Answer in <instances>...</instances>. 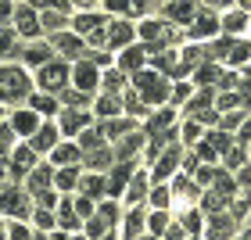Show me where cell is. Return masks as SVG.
I'll use <instances>...</instances> for the list:
<instances>
[{
    "label": "cell",
    "mask_w": 251,
    "mask_h": 240,
    "mask_svg": "<svg viewBox=\"0 0 251 240\" xmlns=\"http://www.w3.org/2000/svg\"><path fill=\"white\" fill-rule=\"evenodd\" d=\"M0 94H25V75H22V68H0Z\"/></svg>",
    "instance_id": "6da1fadb"
},
{
    "label": "cell",
    "mask_w": 251,
    "mask_h": 240,
    "mask_svg": "<svg viewBox=\"0 0 251 240\" xmlns=\"http://www.w3.org/2000/svg\"><path fill=\"white\" fill-rule=\"evenodd\" d=\"M136 86L144 90V100H165V83L151 72H136Z\"/></svg>",
    "instance_id": "7a4b0ae2"
},
{
    "label": "cell",
    "mask_w": 251,
    "mask_h": 240,
    "mask_svg": "<svg viewBox=\"0 0 251 240\" xmlns=\"http://www.w3.org/2000/svg\"><path fill=\"white\" fill-rule=\"evenodd\" d=\"M65 79H68V68H65V65H47V68H40V86H47V90L65 86Z\"/></svg>",
    "instance_id": "3957f363"
},
{
    "label": "cell",
    "mask_w": 251,
    "mask_h": 240,
    "mask_svg": "<svg viewBox=\"0 0 251 240\" xmlns=\"http://www.w3.org/2000/svg\"><path fill=\"white\" fill-rule=\"evenodd\" d=\"M104 40L111 43V47H126V43L133 40V29L126 25V22H115V25H111V29L104 32Z\"/></svg>",
    "instance_id": "277c9868"
},
{
    "label": "cell",
    "mask_w": 251,
    "mask_h": 240,
    "mask_svg": "<svg viewBox=\"0 0 251 240\" xmlns=\"http://www.w3.org/2000/svg\"><path fill=\"white\" fill-rule=\"evenodd\" d=\"M75 86H79V90H94V86H97V68L79 65V68H75Z\"/></svg>",
    "instance_id": "5b68a950"
},
{
    "label": "cell",
    "mask_w": 251,
    "mask_h": 240,
    "mask_svg": "<svg viewBox=\"0 0 251 240\" xmlns=\"http://www.w3.org/2000/svg\"><path fill=\"white\" fill-rule=\"evenodd\" d=\"M83 125H86V115H83V111H65V115H61V129H65L68 136L79 133Z\"/></svg>",
    "instance_id": "8992f818"
},
{
    "label": "cell",
    "mask_w": 251,
    "mask_h": 240,
    "mask_svg": "<svg viewBox=\"0 0 251 240\" xmlns=\"http://www.w3.org/2000/svg\"><path fill=\"white\" fill-rule=\"evenodd\" d=\"M18 29L25 32V36H36V32H40V22H36V15H32L29 7L18 11Z\"/></svg>",
    "instance_id": "52a82bcc"
},
{
    "label": "cell",
    "mask_w": 251,
    "mask_h": 240,
    "mask_svg": "<svg viewBox=\"0 0 251 240\" xmlns=\"http://www.w3.org/2000/svg\"><path fill=\"white\" fill-rule=\"evenodd\" d=\"M176 162H179V154H176V151H165V158H162V162L154 165V179L169 176V172H173V168H176Z\"/></svg>",
    "instance_id": "ba28073f"
},
{
    "label": "cell",
    "mask_w": 251,
    "mask_h": 240,
    "mask_svg": "<svg viewBox=\"0 0 251 240\" xmlns=\"http://www.w3.org/2000/svg\"><path fill=\"white\" fill-rule=\"evenodd\" d=\"M169 18L173 22H190L194 18V4H187V0L183 4H169Z\"/></svg>",
    "instance_id": "9c48e42d"
},
{
    "label": "cell",
    "mask_w": 251,
    "mask_h": 240,
    "mask_svg": "<svg viewBox=\"0 0 251 240\" xmlns=\"http://www.w3.org/2000/svg\"><path fill=\"white\" fill-rule=\"evenodd\" d=\"M226 237H230V219H212L208 240H226Z\"/></svg>",
    "instance_id": "30bf717a"
},
{
    "label": "cell",
    "mask_w": 251,
    "mask_h": 240,
    "mask_svg": "<svg viewBox=\"0 0 251 240\" xmlns=\"http://www.w3.org/2000/svg\"><path fill=\"white\" fill-rule=\"evenodd\" d=\"M111 11H129V15H140L144 11V0H108Z\"/></svg>",
    "instance_id": "8fae6325"
},
{
    "label": "cell",
    "mask_w": 251,
    "mask_h": 240,
    "mask_svg": "<svg viewBox=\"0 0 251 240\" xmlns=\"http://www.w3.org/2000/svg\"><path fill=\"white\" fill-rule=\"evenodd\" d=\"M0 208H4V212H15V215H25V204H22L18 193H4V197H0Z\"/></svg>",
    "instance_id": "7c38bea8"
},
{
    "label": "cell",
    "mask_w": 251,
    "mask_h": 240,
    "mask_svg": "<svg viewBox=\"0 0 251 240\" xmlns=\"http://www.w3.org/2000/svg\"><path fill=\"white\" fill-rule=\"evenodd\" d=\"M190 32H194V36H212V32H215V18L212 15H201L198 22H194Z\"/></svg>",
    "instance_id": "4fadbf2b"
},
{
    "label": "cell",
    "mask_w": 251,
    "mask_h": 240,
    "mask_svg": "<svg viewBox=\"0 0 251 240\" xmlns=\"http://www.w3.org/2000/svg\"><path fill=\"white\" fill-rule=\"evenodd\" d=\"M11 125H15V133H32L36 129V115H25V111H22V115H15Z\"/></svg>",
    "instance_id": "5bb4252c"
},
{
    "label": "cell",
    "mask_w": 251,
    "mask_h": 240,
    "mask_svg": "<svg viewBox=\"0 0 251 240\" xmlns=\"http://www.w3.org/2000/svg\"><path fill=\"white\" fill-rule=\"evenodd\" d=\"M140 32H144V40H151V43L154 40H165V25H158V22H147Z\"/></svg>",
    "instance_id": "9a60e30c"
},
{
    "label": "cell",
    "mask_w": 251,
    "mask_h": 240,
    "mask_svg": "<svg viewBox=\"0 0 251 240\" xmlns=\"http://www.w3.org/2000/svg\"><path fill=\"white\" fill-rule=\"evenodd\" d=\"M126 179H129V165H122L119 172L111 176V183H108V190H111V193H119V190L126 187Z\"/></svg>",
    "instance_id": "2e32d148"
},
{
    "label": "cell",
    "mask_w": 251,
    "mask_h": 240,
    "mask_svg": "<svg viewBox=\"0 0 251 240\" xmlns=\"http://www.w3.org/2000/svg\"><path fill=\"white\" fill-rule=\"evenodd\" d=\"M83 190L90 193V197H94V193L100 197V193H104V179H100V176H90V179H83Z\"/></svg>",
    "instance_id": "e0dca14e"
},
{
    "label": "cell",
    "mask_w": 251,
    "mask_h": 240,
    "mask_svg": "<svg viewBox=\"0 0 251 240\" xmlns=\"http://www.w3.org/2000/svg\"><path fill=\"white\" fill-rule=\"evenodd\" d=\"M54 158H58V162H75V158H79V147H75V144H65V147L54 151Z\"/></svg>",
    "instance_id": "ac0fdd59"
},
{
    "label": "cell",
    "mask_w": 251,
    "mask_h": 240,
    "mask_svg": "<svg viewBox=\"0 0 251 240\" xmlns=\"http://www.w3.org/2000/svg\"><path fill=\"white\" fill-rule=\"evenodd\" d=\"M251 58V47L248 43H237V47H230V61L233 65H241V61H248Z\"/></svg>",
    "instance_id": "d6986e66"
},
{
    "label": "cell",
    "mask_w": 251,
    "mask_h": 240,
    "mask_svg": "<svg viewBox=\"0 0 251 240\" xmlns=\"http://www.w3.org/2000/svg\"><path fill=\"white\" fill-rule=\"evenodd\" d=\"M140 61H144L140 50H126L122 54V68H140Z\"/></svg>",
    "instance_id": "ffe728a7"
},
{
    "label": "cell",
    "mask_w": 251,
    "mask_h": 240,
    "mask_svg": "<svg viewBox=\"0 0 251 240\" xmlns=\"http://www.w3.org/2000/svg\"><path fill=\"white\" fill-rule=\"evenodd\" d=\"M50 144H54V129L47 125V129H40V133H36V147H40V151H47Z\"/></svg>",
    "instance_id": "44dd1931"
},
{
    "label": "cell",
    "mask_w": 251,
    "mask_h": 240,
    "mask_svg": "<svg viewBox=\"0 0 251 240\" xmlns=\"http://www.w3.org/2000/svg\"><path fill=\"white\" fill-rule=\"evenodd\" d=\"M47 183H50V172H47V168H36V172H32V190H43Z\"/></svg>",
    "instance_id": "7402d4cb"
},
{
    "label": "cell",
    "mask_w": 251,
    "mask_h": 240,
    "mask_svg": "<svg viewBox=\"0 0 251 240\" xmlns=\"http://www.w3.org/2000/svg\"><path fill=\"white\" fill-rule=\"evenodd\" d=\"M58 47L68 50V54H75V50H79V40H75V36H58Z\"/></svg>",
    "instance_id": "603a6c76"
},
{
    "label": "cell",
    "mask_w": 251,
    "mask_h": 240,
    "mask_svg": "<svg viewBox=\"0 0 251 240\" xmlns=\"http://www.w3.org/2000/svg\"><path fill=\"white\" fill-rule=\"evenodd\" d=\"M97 111H100V115H111V111H119V100H111V97L97 100Z\"/></svg>",
    "instance_id": "cb8c5ba5"
},
{
    "label": "cell",
    "mask_w": 251,
    "mask_h": 240,
    "mask_svg": "<svg viewBox=\"0 0 251 240\" xmlns=\"http://www.w3.org/2000/svg\"><path fill=\"white\" fill-rule=\"evenodd\" d=\"M58 187H65V190H72V187H75V172H72V168H65V172L58 176Z\"/></svg>",
    "instance_id": "d4e9b609"
},
{
    "label": "cell",
    "mask_w": 251,
    "mask_h": 240,
    "mask_svg": "<svg viewBox=\"0 0 251 240\" xmlns=\"http://www.w3.org/2000/svg\"><path fill=\"white\" fill-rule=\"evenodd\" d=\"M226 29H230V32H241V29H244V15H230V18H226Z\"/></svg>",
    "instance_id": "484cf974"
},
{
    "label": "cell",
    "mask_w": 251,
    "mask_h": 240,
    "mask_svg": "<svg viewBox=\"0 0 251 240\" xmlns=\"http://www.w3.org/2000/svg\"><path fill=\"white\" fill-rule=\"evenodd\" d=\"M226 162H230V165H241V162H244V151H241V147H230V151H226Z\"/></svg>",
    "instance_id": "4316f807"
},
{
    "label": "cell",
    "mask_w": 251,
    "mask_h": 240,
    "mask_svg": "<svg viewBox=\"0 0 251 240\" xmlns=\"http://www.w3.org/2000/svg\"><path fill=\"white\" fill-rule=\"evenodd\" d=\"M32 108H36V111H54V100L50 97H36V100H32Z\"/></svg>",
    "instance_id": "83f0119b"
},
{
    "label": "cell",
    "mask_w": 251,
    "mask_h": 240,
    "mask_svg": "<svg viewBox=\"0 0 251 240\" xmlns=\"http://www.w3.org/2000/svg\"><path fill=\"white\" fill-rule=\"evenodd\" d=\"M32 162V151H25V147H22V151H15V165H22V168H25Z\"/></svg>",
    "instance_id": "f1b7e54d"
},
{
    "label": "cell",
    "mask_w": 251,
    "mask_h": 240,
    "mask_svg": "<svg viewBox=\"0 0 251 240\" xmlns=\"http://www.w3.org/2000/svg\"><path fill=\"white\" fill-rule=\"evenodd\" d=\"M126 129H129V122H111V125H108V133H111V136H122Z\"/></svg>",
    "instance_id": "f546056e"
},
{
    "label": "cell",
    "mask_w": 251,
    "mask_h": 240,
    "mask_svg": "<svg viewBox=\"0 0 251 240\" xmlns=\"http://www.w3.org/2000/svg\"><path fill=\"white\" fill-rule=\"evenodd\" d=\"M90 165H94V168H100V165H108V154H104V151L90 154Z\"/></svg>",
    "instance_id": "4dcf8cb0"
},
{
    "label": "cell",
    "mask_w": 251,
    "mask_h": 240,
    "mask_svg": "<svg viewBox=\"0 0 251 240\" xmlns=\"http://www.w3.org/2000/svg\"><path fill=\"white\" fill-rule=\"evenodd\" d=\"M7 50H11V32L0 29V54H7Z\"/></svg>",
    "instance_id": "1f68e13d"
},
{
    "label": "cell",
    "mask_w": 251,
    "mask_h": 240,
    "mask_svg": "<svg viewBox=\"0 0 251 240\" xmlns=\"http://www.w3.org/2000/svg\"><path fill=\"white\" fill-rule=\"evenodd\" d=\"M204 208H208V212H215V208H223V197H212V193H208V197H204Z\"/></svg>",
    "instance_id": "d6a6232c"
},
{
    "label": "cell",
    "mask_w": 251,
    "mask_h": 240,
    "mask_svg": "<svg viewBox=\"0 0 251 240\" xmlns=\"http://www.w3.org/2000/svg\"><path fill=\"white\" fill-rule=\"evenodd\" d=\"M198 79H201V83H208V79H215V68H212V65H204L201 72H198Z\"/></svg>",
    "instance_id": "836d02e7"
},
{
    "label": "cell",
    "mask_w": 251,
    "mask_h": 240,
    "mask_svg": "<svg viewBox=\"0 0 251 240\" xmlns=\"http://www.w3.org/2000/svg\"><path fill=\"white\" fill-rule=\"evenodd\" d=\"M144 193V179H133V190H129V201H136Z\"/></svg>",
    "instance_id": "e575fe53"
},
{
    "label": "cell",
    "mask_w": 251,
    "mask_h": 240,
    "mask_svg": "<svg viewBox=\"0 0 251 240\" xmlns=\"http://www.w3.org/2000/svg\"><path fill=\"white\" fill-rule=\"evenodd\" d=\"M169 122H173V115H169V111H162V115H158V119H154L151 125H158V129H165V125H169Z\"/></svg>",
    "instance_id": "d590c367"
},
{
    "label": "cell",
    "mask_w": 251,
    "mask_h": 240,
    "mask_svg": "<svg viewBox=\"0 0 251 240\" xmlns=\"http://www.w3.org/2000/svg\"><path fill=\"white\" fill-rule=\"evenodd\" d=\"M190 97V86H176L173 90V100H187Z\"/></svg>",
    "instance_id": "8d00e7d4"
},
{
    "label": "cell",
    "mask_w": 251,
    "mask_h": 240,
    "mask_svg": "<svg viewBox=\"0 0 251 240\" xmlns=\"http://www.w3.org/2000/svg\"><path fill=\"white\" fill-rule=\"evenodd\" d=\"M151 230H154V233H158V230H165V215H162V212H158L154 219H151Z\"/></svg>",
    "instance_id": "74e56055"
},
{
    "label": "cell",
    "mask_w": 251,
    "mask_h": 240,
    "mask_svg": "<svg viewBox=\"0 0 251 240\" xmlns=\"http://www.w3.org/2000/svg\"><path fill=\"white\" fill-rule=\"evenodd\" d=\"M43 58H47V50H43V47H32L29 50V61H43Z\"/></svg>",
    "instance_id": "f35d334b"
},
{
    "label": "cell",
    "mask_w": 251,
    "mask_h": 240,
    "mask_svg": "<svg viewBox=\"0 0 251 240\" xmlns=\"http://www.w3.org/2000/svg\"><path fill=\"white\" fill-rule=\"evenodd\" d=\"M237 100H241V97H237V94H223V100H219V104H223V108H233V104H237Z\"/></svg>",
    "instance_id": "ab89813d"
},
{
    "label": "cell",
    "mask_w": 251,
    "mask_h": 240,
    "mask_svg": "<svg viewBox=\"0 0 251 240\" xmlns=\"http://www.w3.org/2000/svg\"><path fill=\"white\" fill-rule=\"evenodd\" d=\"M165 201H169V193L165 190H154V204H158V208H165Z\"/></svg>",
    "instance_id": "60d3db41"
},
{
    "label": "cell",
    "mask_w": 251,
    "mask_h": 240,
    "mask_svg": "<svg viewBox=\"0 0 251 240\" xmlns=\"http://www.w3.org/2000/svg\"><path fill=\"white\" fill-rule=\"evenodd\" d=\"M94 25H97V18H90V15L79 18V29H94Z\"/></svg>",
    "instance_id": "b9f144b4"
},
{
    "label": "cell",
    "mask_w": 251,
    "mask_h": 240,
    "mask_svg": "<svg viewBox=\"0 0 251 240\" xmlns=\"http://www.w3.org/2000/svg\"><path fill=\"white\" fill-rule=\"evenodd\" d=\"M11 240H29V237H25V230H22V226H15V230H11Z\"/></svg>",
    "instance_id": "7bdbcfd3"
},
{
    "label": "cell",
    "mask_w": 251,
    "mask_h": 240,
    "mask_svg": "<svg viewBox=\"0 0 251 240\" xmlns=\"http://www.w3.org/2000/svg\"><path fill=\"white\" fill-rule=\"evenodd\" d=\"M11 18V4H0V22H7Z\"/></svg>",
    "instance_id": "ee69618b"
},
{
    "label": "cell",
    "mask_w": 251,
    "mask_h": 240,
    "mask_svg": "<svg viewBox=\"0 0 251 240\" xmlns=\"http://www.w3.org/2000/svg\"><path fill=\"white\" fill-rule=\"evenodd\" d=\"M244 136H248V140H251V122H244Z\"/></svg>",
    "instance_id": "f6af8a7d"
},
{
    "label": "cell",
    "mask_w": 251,
    "mask_h": 240,
    "mask_svg": "<svg viewBox=\"0 0 251 240\" xmlns=\"http://www.w3.org/2000/svg\"><path fill=\"white\" fill-rule=\"evenodd\" d=\"M244 86H248V90H251V68H248V75H244Z\"/></svg>",
    "instance_id": "bcb514c9"
},
{
    "label": "cell",
    "mask_w": 251,
    "mask_h": 240,
    "mask_svg": "<svg viewBox=\"0 0 251 240\" xmlns=\"http://www.w3.org/2000/svg\"><path fill=\"white\" fill-rule=\"evenodd\" d=\"M208 4H215V7H223V4H226V0H208Z\"/></svg>",
    "instance_id": "7dc6e473"
},
{
    "label": "cell",
    "mask_w": 251,
    "mask_h": 240,
    "mask_svg": "<svg viewBox=\"0 0 251 240\" xmlns=\"http://www.w3.org/2000/svg\"><path fill=\"white\" fill-rule=\"evenodd\" d=\"M241 240H251V233H248V237H241Z\"/></svg>",
    "instance_id": "c3c4849f"
},
{
    "label": "cell",
    "mask_w": 251,
    "mask_h": 240,
    "mask_svg": "<svg viewBox=\"0 0 251 240\" xmlns=\"http://www.w3.org/2000/svg\"><path fill=\"white\" fill-rule=\"evenodd\" d=\"M244 4H248V7H251V0H244Z\"/></svg>",
    "instance_id": "681fc988"
},
{
    "label": "cell",
    "mask_w": 251,
    "mask_h": 240,
    "mask_svg": "<svg viewBox=\"0 0 251 240\" xmlns=\"http://www.w3.org/2000/svg\"><path fill=\"white\" fill-rule=\"evenodd\" d=\"M104 240H115V237H104Z\"/></svg>",
    "instance_id": "f907efd6"
},
{
    "label": "cell",
    "mask_w": 251,
    "mask_h": 240,
    "mask_svg": "<svg viewBox=\"0 0 251 240\" xmlns=\"http://www.w3.org/2000/svg\"><path fill=\"white\" fill-rule=\"evenodd\" d=\"M83 4H90V0H83Z\"/></svg>",
    "instance_id": "816d5d0a"
}]
</instances>
